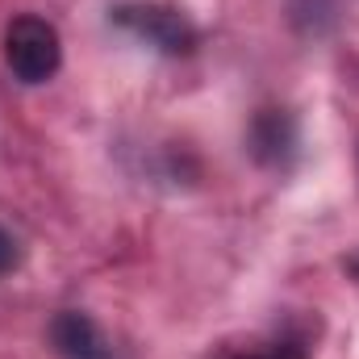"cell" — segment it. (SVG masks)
Wrapping results in <instances>:
<instances>
[{"label":"cell","mask_w":359,"mask_h":359,"mask_svg":"<svg viewBox=\"0 0 359 359\" xmlns=\"http://www.w3.org/2000/svg\"><path fill=\"white\" fill-rule=\"evenodd\" d=\"M17 264H21V243L0 226V276H8Z\"/></svg>","instance_id":"8992f818"},{"label":"cell","mask_w":359,"mask_h":359,"mask_svg":"<svg viewBox=\"0 0 359 359\" xmlns=\"http://www.w3.org/2000/svg\"><path fill=\"white\" fill-rule=\"evenodd\" d=\"M50 347L63 359H117L109 339L100 334V326L80 309H63L50 322Z\"/></svg>","instance_id":"277c9868"},{"label":"cell","mask_w":359,"mask_h":359,"mask_svg":"<svg viewBox=\"0 0 359 359\" xmlns=\"http://www.w3.org/2000/svg\"><path fill=\"white\" fill-rule=\"evenodd\" d=\"M247 142H251V155L264 168H288L292 155H297V121L284 109H259L251 117Z\"/></svg>","instance_id":"3957f363"},{"label":"cell","mask_w":359,"mask_h":359,"mask_svg":"<svg viewBox=\"0 0 359 359\" xmlns=\"http://www.w3.org/2000/svg\"><path fill=\"white\" fill-rule=\"evenodd\" d=\"M4 63L21 84H46L55 80V72L63 67V38L59 29L38 17V13H21L4 25Z\"/></svg>","instance_id":"6da1fadb"},{"label":"cell","mask_w":359,"mask_h":359,"mask_svg":"<svg viewBox=\"0 0 359 359\" xmlns=\"http://www.w3.org/2000/svg\"><path fill=\"white\" fill-rule=\"evenodd\" d=\"M113 21L121 29H130L134 38H142L147 46L163 50V55H192L201 34L196 25L180 13L176 4H159V0H138V4H121L113 8Z\"/></svg>","instance_id":"7a4b0ae2"},{"label":"cell","mask_w":359,"mask_h":359,"mask_svg":"<svg viewBox=\"0 0 359 359\" xmlns=\"http://www.w3.org/2000/svg\"><path fill=\"white\" fill-rule=\"evenodd\" d=\"M230 359H305V347H301V339H268L247 351H234Z\"/></svg>","instance_id":"5b68a950"}]
</instances>
